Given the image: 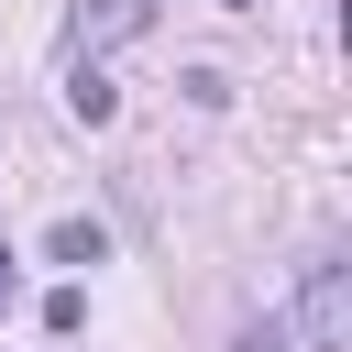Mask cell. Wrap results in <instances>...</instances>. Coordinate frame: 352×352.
<instances>
[{
    "mask_svg": "<svg viewBox=\"0 0 352 352\" xmlns=\"http://www.w3.org/2000/svg\"><path fill=\"white\" fill-rule=\"evenodd\" d=\"M308 352H352V297H341V264L308 275Z\"/></svg>",
    "mask_w": 352,
    "mask_h": 352,
    "instance_id": "1",
    "label": "cell"
},
{
    "mask_svg": "<svg viewBox=\"0 0 352 352\" xmlns=\"http://www.w3.org/2000/svg\"><path fill=\"white\" fill-rule=\"evenodd\" d=\"M66 110H77V121H110L121 99H110V77H99V66H77V77H66Z\"/></svg>",
    "mask_w": 352,
    "mask_h": 352,
    "instance_id": "2",
    "label": "cell"
},
{
    "mask_svg": "<svg viewBox=\"0 0 352 352\" xmlns=\"http://www.w3.org/2000/svg\"><path fill=\"white\" fill-rule=\"evenodd\" d=\"M132 22H143V0H99V11H77L88 44H110V33H132Z\"/></svg>",
    "mask_w": 352,
    "mask_h": 352,
    "instance_id": "3",
    "label": "cell"
},
{
    "mask_svg": "<svg viewBox=\"0 0 352 352\" xmlns=\"http://www.w3.org/2000/svg\"><path fill=\"white\" fill-rule=\"evenodd\" d=\"M77 319H88V286H55V297H44V330H55V341H66V330H77Z\"/></svg>",
    "mask_w": 352,
    "mask_h": 352,
    "instance_id": "4",
    "label": "cell"
},
{
    "mask_svg": "<svg viewBox=\"0 0 352 352\" xmlns=\"http://www.w3.org/2000/svg\"><path fill=\"white\" fill-rule=\"evenodd\" d=\"M11 297H22V264H11V242H0V308H11Z\"/></svg>",
    "mask_w": 352,
    "mask_h": 352,
    "instance_id": "5",
    "label": "cell"
},
{
    "mask_svg": "<svg viewBox=\"0 0 352 352\" xmlns=\"http://www.w3.org/2000/svg\"><path fill=\"white\" fill-rule=\"evenodd\" d=\"M242 352H297V341H286V330H253V341H242Z\"/></svg>",
    "mask_w": 352,
    "mask_h": 352,
    "instance_id": "6",
    "label": "cell"
},
{
    "mask_svg": "<svg viewBox=\"0 0 352 352\" xmlns=\"http://www.w3.org/2000/svg\"><path fill=\"white\" fill-rule=\"evenodd\" d=\"M220 11H253V0H220Z\"/></svg>",
    "mask_w": 352,
    "mask_h": 352,
    "instance_id": "7",
    "label": "cell"
}]
</instances>
